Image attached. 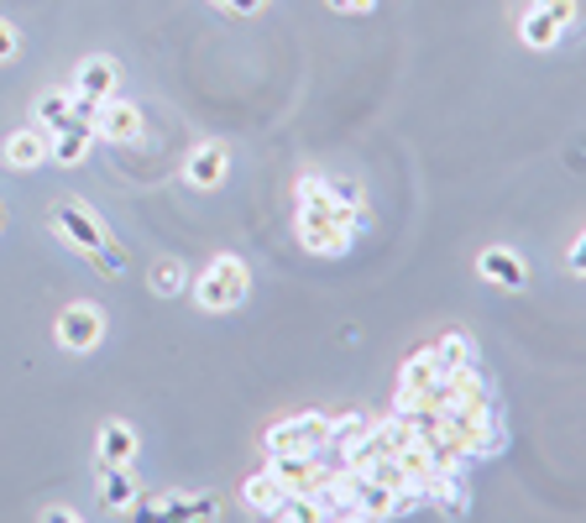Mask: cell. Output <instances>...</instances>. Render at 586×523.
<instances>
[{"label":"cell","instance_id":"277c9868","mask_svg":"<svg viewBox=\"0 0 586 523\" xmlns=\"http://www.w3.org/2000/svg\"><path fill=\"white\" fill-rule=\"evenodd\" d=\"M576 26V0H529L519 17V42L534 53H550Z\"/></svg>","mask_w":586,"mask_h":523},{"label":"cell","instance_id":"9a60e30c","mask_svg":"<svg viewBox=\"0 0 586 523\" xmlns=\"http://www.w3.org/2000/svg\"><path fill=\"white\" fill-rule=\"evenodd\" d=\"M137 492H142V487L131 482V466H100V503H105V513H126V508H137Z\"/></svg>","mask_w":586,"mask_h":523},{"label":"cell","instance_id":"52a82bcc","mask_svg":"<svg viewBox=\"0 0 586 523\" xmlns=\"http://www.w3.org/2000/svg\"><path fill=\"white\" fill-rule=\"evenodd\" d=\"M74 100H89V105H105L110 95H121V63L116 58H84L79 68H74Z\"/></svg>","mask_w":586,"mask_h":523},{"label":"cell","instance_id":"9c48e42d","mask_svg":"<svg viewBox=\"0 0 586 523\" xmlns=\"http://www.w3.org/2000/svg\"><path fill=\"white\" fill-rule=\"evenodd\" d=\"M477 278L503 288V293H519V288H529V267L513 246H487L482 257H477Z\"/></svg>","mask_w":586,"mask_h":523},{"label":"cell","instance_id":"30bf717a","mask_svg":"<svg viewBox=\"0 0 586 523\" xmlns=\"http://www.w3.org/2000/svg\"><path fill=\"white\" fill-rule=\"evenodd\" d=\"M225 173H231V152H225L221 141H200V147L183 158V179H189V189H221Z\"/></svg>","mask_w":586,"mask_h":523},{"label":"cell","instance_id":"d4e9b609","mask_svg":"<svg viewBox=\"0 0 586 523\" xmlns=\"http://www.w3.org/2000/svg\"><path fill=\"white\" fill-rule=\"evenodd\" d=\"M566 267H571V273H582V267H586V242H582V236L571 242V252H566Z\"/></svg>","mask_w":586,"mask_h":523},{"label":"cell","instance_id":"7a4b0ae2","mask_svg":"<svg viewBox=\"0 0 586 523\" xmlns=\"http://www.w3.org/2000/svg\"><path fill=\"white\" fill-rule=\"evenodd\" d=\"M53 236H58L68 252H79V257H89L95 267H100L105 278H116V273H126V252L121 242L110 236V225L89 210V204L79 200H63L58 210H53Z\"/></svg>","mask_w":586,"mask_h":523},{"label":"cell","instance_id":"2e32d148","mask_svg":"<svg viewBox=\"0 0 586 523\" xmlns=\"http://www.w3.org/2000/svg\"><path fill=\"white\" fill-rule=\"evenodd\" d=\"M137 508H142V519H215L221 513L215 498H152Z\"/></svg>","mask_w":586,"mask_h":523},{"label":"cell","instance_id":"cb8c5ba5","mask_svg":"<svg viewBox=\"0 0 586 523\" xmlns=\"http://www.w3.org/2000/svg\"><path fill=\"white\" fill-rule=\"evenodd\" d=\"M221 6H225V11H236V17H257L267 0H221Z\"/></svg>","mask_w":586,"mask_h":523},{"label":"cell","instance_id":"ba28073f","mask_svg":"<svg viewBox=\"0 0 586 523\" xmlns=\"http://www.w3.org/2000/svg\"><path fill=\"white\" fill-rule=\"evenodd\" d=\"M89 126H95V137H105V141H116V147H131V141H142V110L131 100H121V95H110V100L89 116Z\"/></svg>","mask_w":586,"mask_h":523},{"label":"cell","instance_id":"e0dca14e","mask_svg":"<svg viewBox=\"0 0 586 523\" xmlns=\"http://www.w3.org/2000/svg\"><path fill=\"white\" fill-rule=\"evenodd\" d=\"M32 116H38L32 126H42V131H63V126L74 121V89H47V95H38Z\"/></svg>","mask_w":586,"mask_h":523},{"label":"cell","instance_id":"44dd1931","mask_svg":"<svg viewBox=\"0 0 586 523\" xmlns=\"http://www.w3.org/2000/svg\"><path fill=\"white\" fill-rule=\"evenodd\" d=\"M267 519H284V523H320L324 513H320V503H315V498H303V492H284V498H278V508H273Z\"/></svg>","mask_w":586,"mask_h":523},{"label":"cell","instance_id":"8fae6325","mask_svg":"<svg viewBox=\"0 0 586 523\" xmlns=\"http://www.w3.org/2000/svg\"><path fill=\"white\" fill-rule=\"evenodd\" d=\"M89 147H95V126H89V121H68L63 131H53L47 158L58 162V168H79V162L89 158Z\"/></svg>","mask_w":586,"mask_h":523},{"label":"cell","instance_id":"d6986e66","mask_svg":"<svg viewBox=\"0 0 586 523\" xmlns=\"http://www.w3.org/2000/svg\"><path fill=\"white\" fill-rule=\"evenodd\" d=\"M147 282H152L158 299H179L183 288H189V273H183L179 257H158L152 262V273H147Z\"/></svg>","mask_w":586,"mask_h":523},{"label":"cell","instance_id":"8992f818","mask_svg":"<svg viewBox=\"0 0 586 523\" xmlns=\"http://www.w3.org/2000/svg\"><path fill=\"white\" fill-rule=\"evenodd\" d=\"M105 341V309L100 303H68L58 314V345L63 351H95Z\"/></svg>","mask_w":586,"mask_h":523},{"label":"cell","instance_id":"4316f807","mask_svg":"<svg viewBox=\"0 0 586 523\" xmlns=\"http://www.w3.org/2000/svg\"><path fill=\"white\" fill-rule=\"evenodd\" d=\"M0 225H6V210H0Z\"/></svg>","mask_w":586,"mask_h":523},{"label":"cell","instance_id":"4fadbf2b","mask_svg":"<svg viewBox=\"0 0 586 523\" xmlns=\"http://www.w3.org/2000/svg\"><path fill=\"white\" fill-rule=\"evenodd\" d=\"M38 162H47V137H42V126H21V131L6 137V168L26 173V168H38Z\"/></svg>","mask_w":586,"mask_h":523},{"label":"cell","instance_id":"5bb4252c","mask_svg":"<svg viewBox=\"0 0 586 523\" xmlns=\"http://www.w3.org/2000/svg\"><path fill=\"white\" fill-rule=\"evenodd\" d=\"M95 456H100V466H131L137 461V429L121 419H110L100 429V440H95Z\"/></svg>","mask_w":586,"mask_h":523},{"label":"cell","instance_id":"7402d4cb","mask_svg":"<svg viewBox=\"0 0 586 523\" xmlns=\"http://www.w3.org/2000/svg\"><path fill=\"white\" fill-rule=\"evenodd\" d=\"M21 53V38H17V26H11V21L0 17V63H11Z\"/></svg>","mask_w":586,"mask_h":523},{"label":"cell","instance_id":"ffe728a7","mask_svg":"<svg viewBox=\"0 0 586 523\" xmlns=\"http://www.w3.org/2000/svg\"><path fill=\"white\" fill-rule=\"evenodd\" d=\"M435 356H440L445 366H477V341H471L466 330H450V335L435 341Z\"/></svg>","mask_w":586,"mask_h":523},{"label":"cell","instance_id":"603a6c76","mask_svg":"<svg viewBox=\"0 0 586 523\" xmlns=\"http://www.w3.org/2000/svg\"><path fill=\"white\" fill-rule=\"evenodd\" d=\"M330 11H341V17H372L377 11V0H324Z\"/></svg>","mask_w":586,"mask_h":523},{"label":"cell","instance_id":"6da1fadb","mask_svg":"<svg viewBox=\"0 0 586 523\" xmlns=\"http://www.w3.org/2000/svg\"><path fill=\"white\" fill-rule=\"evenodd\" d=\"M362 221H366L362 189L351 179H320V173H303L299 179L294 225H299L303 252H315V257H345L351 236L362 231Z\"/></svg>","mask_w":586,"mask_h":523},{"label":"cell","instance_id":"3957f363","mask_svg":"<svg viewBox=\"0 0 586 523\" xmlns=\"http://www.w3.org/2000/svg\"><path fill=\"white\" fill-rule=\"evenodd\" d=\"M246 293H252V273H246V262L231 257V252H221V257L194 278V299H200V309H210V314H231V309H242Z\"/></svg>","mask_w":586,"mask_h":523},{"label":"cell","instance_id":"ac0fdd59","mask_svg":"<svg viewBox=\"0 0 586 523\" xmlns=\"http://www.w3.org/2000/svg\"><path fill=\"white\" fill-rule=\"evenodd\" d=\"M288 487L278 482V477H273V471H257V477H246V487H242V503L252 508V513H273V508H278V498H284Z\"/></svg>","mask_w":586,"mask_h":523},{"label":"cell","instance_id":"484cf974","mask_svg":"<svg viewBox=\"0 0 586 523\" xmlns=\"http://www.w3.org/2000/svg\"><path fill=\"white\" fill-rule=\"evenodd\" d=\"M38 519H47V523H79V513H74V508H42Z\"/></svg>","mask_w":586,"mask_h":523},{"label":"cell","instance_id":"5b68a950","mask_svg":"<svg viewBox=\"0 0 586 523\" xmlns=\"http://www.w3.org/2000/svg\"><path fill=\"white\" fill-rule=\"evenodd\" d=\"M267 456H324L330 445V414H294L267 429Z\"/></svg>","mask_w":586,"mask_h":523},{"label":"cell","instance_id":"7c38bea8","mask_svg":"<svg viewBox=\"0 0 586 523\" xmlns=\"http://www.w3.org/2000/svg\"><path fill=\"white\" fill-rule=\"evenodd\" d=\"M445 372H450V366L435 356V345H429V351H419V356H408L404 372H398V398H419L425 387L440 383Z\"/></svg>","mask_w":586,"mask_h":523}]
</instances>
